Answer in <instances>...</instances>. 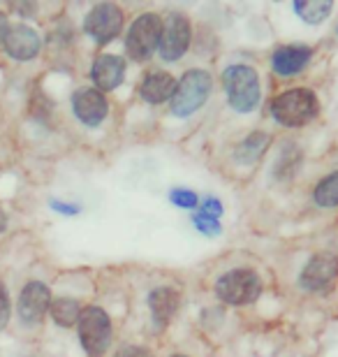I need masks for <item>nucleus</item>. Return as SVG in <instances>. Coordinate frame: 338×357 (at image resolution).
Instances as JSON below:
<instances>
[{
    "mask_svg": "<svg viewBox=\"0 0 338 357\" xmlns=\"http://www.w3.org/2000/svg\"><path fill=\"white\" fill-rule=\"evenodd\" d=\"M5 35H7V17L0 12V40H5Z\"/></svg>",
    "mask_w": 338,
    "mask_h": 357,
    "instance_id": "nucleus-27",
    "label": "nucleus"
},
{
    "mask_svg": "<svg viewBox=\"0 0 338 357\" xmlns=\"http://www.w3.org/2000/svg\"><path fill=\"white\" fill-rule=\"evenodd\" d=\"M192 220H195L197 230L202 232V234H208V237H218V234L222 232V225L218 223V218L204 216V213H195Z\"/></svg>",
    "mask_w": 338,
    "mask_h": 357,
    "instance_id": "nucleus-21",
    "label": "nucleus"
},
{
    "mask_svg": "<svg viewBox=\"0 0 338 357\" xmlns=\"http://www.w3.org/2000/svg\"><path fill=\"white\" fill-rule=\"evenodd\" d=\"M190 45V24L183 14H169L167 21L162 24L160 42H158V52H160L162 61L174 63L188 52Z\"/></svg>",
    "mask_w": 338,
    "mask_h": 357,
    "instance_id": "nucleus-8",
    "label": "nucleus"
},
{
    "mask_svg": "<svg viewBox=\"0 0 338 357\" xmlns=\"http://www.w3.org/2000/svg\"><path fill=\"white\" fill-rule=\"evenodd\" d=\"M208 93H211V77L204 70H190L183 75L178 86L171 96V114L178 119L190 116L199 107L206 102Z\"/></svg>",
    "mask_w": 338,
    "mask_h": 357,
    "instance_id": "nucleus-3",
    "label": "nucleus"
},
{
    "mask_svg": "<svg viewBox=\"0 0 338 357\" xmlns=\"http://www.w3.org/2000/svg\"><path fill=\"white\" fill-rule=\"evenodd\" d=\"M311 47H294V45H287V47H280L276 49L271 59V66L273 70L280 75V77H292V75H299L308 63H311Z\"/></svg>",
    "mask_w": 338,
    "mask_h": 357,
    "instance_id": "nucleus-14",
    "label": "nucleus"
},
{
    "mask_svg": "<svg viewBox=\"0 0 338 357\" xmlns=\"http://www.w3.org/2000/svg\"><path fill=\"white\" fill-rule=\"evenodd\" d=\"M222 84H225L229 105L236 112L248 114L260 102V77H257L253 68L248 66L227 68L225 75H222Z\"/></svg>",
    "mask_w": 338,
    "mask_h": 357,
    "instance_id": "nucleus-2",
    "label": "nucleus"
},
{
    "mask_svg": "<svg viewBox=\"0 0 338 357\" xmlns=\"http://www.w3.org/2000/svg\"><path fill=\"white\" fill-rule=\"evenodd\" d=\"M79 313H82V309H79V302L72 297H59L52 302V316L54 320L59 323L61 327H72L79 320Z\"/></svg>",
    "mask_w": 338,
    "mask_h": 357,
    "instance_id": "nucleus-19",
    "label": "nucleus"
},
{
    "mask_svg": "<svg viewBox=\"0 0 338 357\" xmlns=\"http://www.w3.org/2000/svg\"><path fill=\"white\" fill-rule=\"evenodd\" d=\"M91 77H93V82H95L100 93L118 89L125 77V61L114 54L100 56V59H95V63H93Z\"/></svg>",
    "mask_w": 338,
    "mask_h": 357,
    "instance_id": "nucleus-13",
    "label": "nucleus"
},
{
    "mask_svg": "<svg viewBox=\"0 0 338 357\" xmlns=\"http://www.w3.org/2000/svg\"><path fill=\"white\" fill-rule=\"evenodd\" d=\"M118 357H153L151 355L146 348H137V346H132V348H125L123 353H121Z\"/></svg>",
    "mask_w": 338,
    "mask_h": 357,
    "instance_id": "nucleus-26",
    "label": "nucleus"
},
{
    "mask_svg": "<svg viewBox=\"0 0 338 357\" xmlns=\"http://www.w3.org/2000/svg\"><path fill=\"white\" fill-rule=\"evenodd\" d=\"M202 213H204V216L218 218L220 213H222V204H220V199H215V197L204 199V204H202Z\"/></svg>",
    "mask_w": 338,
    "mask_h": 357,
    "instance_id": "nucleus-24",
    "label": "nucleus"
},
{
    "mask_svg": "<svg viewBox=\"0 0 338 357\" xmlns=\"http://www.w3.org/2000/svg\"><path fill=\"white\" fill-rule=\"evenodd\" d=\"M171 357H188V355H171Z\"/></svg>",
    "mask_w": 338,
    "mask_h": 357,
    "instance_id": "nucleus-29",
    "label": "nucleus"
},
{
    "mask_svg": "<svg viewBox=\"0 0 338 357\" xmlns=\"http://www.w3.org/2000/svg\"><path fill=\"white\" fill-rule=\"evenodd\" d=\"M267 146H269V135L253 132L236 146L234 158H236V162H241V165H253V162L262 158V153L267 151Z\"/></svg>",
    "mask_w": 338,
    "mask_h": 357,
    "instance_id": "nucleus-17",
    "label": "nucleus"
},
{
    "mask_svg": "<svg viewBox=\"0 0 338 357\" xmlns=\"http://www.w3.org/2000/svg\"><path fill=\"white\" fill-rule=\"evenodd\" d=\"M169 199L174 202L176 206H181V209H195L197 204V195L192 190H185V188H176L169 192Z\"/></svg>",
    "mask_w": 338,
    "mask_h": 357,
    "instance_id": "nucleus-22",
    "label": "nucleus"
},
{
    "mask_svg": "<svg viewBox=\"0 0 338 357\" xmlns=\"http://www.w3.org/2000/svg\"><path fill=\"white\" fill-rule=\"evenodd\" d=\"M160 31H162V24H160V17H158V14L148 12V14L137 17L135 24L130 26V33H128V40H125L128 56L137 63L148 61L155 52L158 42H160Z\"/></svg>",
    "mask_w": 338,
    "mask_h": 357,
    "instance_id": "nucleus-6",
    "label": "nucleus"
},
{
    "mask_svg": "<svg viewBox=\"0 0 338 357\" xmlns=\"http://www.w3.org/2000/svg\"><path fill=\"white\" fill-rule=\"evenodd\" d=\"M215 292L222 302L246 306L257 302V297L262 295V281L253 269H232L218 278Z\"/></svg>",
    "mask_w": 338,
    "mask_h": 357,
    "instance_id": "nucleus-4",
    "label": "nucleus"
},
{
    "mask_svg": "<svg viewBox=\"0 0 338 357\" xmlns=\"http://www.w3.org/2000/svg\"><path fill=\"white\" fill-rule=\"evenodd\" d=\"M174 91H176L174 77H171L169 73H160V70H158V73H151L139 89L141 98L151 105H160V102H164V100H171Z\"/></svg>",
    "mask_w": 338,
    "mask_h": 357,
    "instance_id": "nucleus-15",
    "label": "nucleus"
},
{
    "mask_svg": "<svg viewBox=\"0 0 338 357\" xmlns=\"http://www.w3.org/2000/svg\"><path fill=\"white\" fill-rule=\"evenodd\" d=\"M338 281V258L334 253H318L308 260L299 283L311 292H329Z\"/></svg>",
    "mask_w": 338,
    "mask_h": 357,
    "instance_id": "nucleus-9",
    "label": "nucleus"
},
{
    "mask_svg": "<svg viewBox=\"0 0 338 357\" xmlns=\"http://www.w3.org/2000/svg\"><path fill=\"white\" fill-rule=\"evenodd\" d=\"M5 227H7V216L3 213V209H0V232H3Z\"/></svg>",
    "mask_w": 338,
    "mask_h": 357,
    "instance_id": "nucleus-28",
    "label": "nucleus"
},
{
    "mask_svg": "<svg viewBox=\"0 0 338 357\" xmlns=\"http://www.w3.org/2000/svg\"><path fill=\"white\" fill-rule=\"evenodd\" d=\"M332 10H334L332 0H297L294 3V12L311 26L322 24L332 14Z\"/></svg>",
    "mask_w": 338,
    "mask_h": 357,
    "instance_id": "nucleus-18",
    "label": "nucleus"
},
{
    "mask_svg": "<svg viewBox=\"0 0 338 357\" xmlns=\"http://www.w3.org/2000/svg\"><path fill=\"white\" fill-rule=\"evenodd\" d=\"M7 320H10V295H7L5 285L0 283V330L7 325Z\"/></svg>",
    "mask_w": 338,
    "mask_h": 357,
    "instance_id": "nucleus-23",
    "label": "nucleus"
},
{
    "mask_svg": "<svg viewBox=\"0 0 338 357\" xmlns=\"http://www.w3.org/2000/svg\"><path fill=\"white\" fill-rule=\"evenodd\" d=\"M178 302H181V295L174 288H158L151 292L148 304H151V313H153V320H158L160 325H167L171 316L178 309Z\"/></svg>",
    "mask_w": 338,
    "mask_h": 357,
    "instance_id": "nucleus-16",
    "label": "nucleus"
},
{
    "mask_svg": "<svg viewBox=\"0 0 338 357\" xmlns=\"http://www.w3.org/2000/svg\"><path fill=\"white\" fill-rule=\"evenodd\" d=\"M123 28V14L114 3H100L86 14L84 31L91 35L98 45H107L112 42Z\"/></svg>",
    "mask_w": 338,
    "mask_h": 357,
    "instance_id": "nucleus-7",
    "label": "nucleus"
},
{
    "mask_svg": "<svg viewBox=\"0 0 338 357\" xmlns=\"http://www.w3.org/2000/svg\"><path fill=\"white\" fill-rule=\"evenodd\" d=\"M72 107H75L77 119L91 128L100 126L107 119V114H109L107 98L98 89H79L72 96Z\"/></svg>",
    "mask_w": 338,
    "mask_h": 357,
    "instance_id": "nucleus-11",
    "label": "nucleus"
},
{
    "mask_svg": "<svg viewBox=\"0 0 338 357\" xmlns=\"http://www.w3.org/2000/svg\"><path fill=\"white\" fill-rule=\"evenodd\" d=\"M52 209H56L59 213H68V216H75V213H79L77 204H63V202H59V199H52Z\"/></svg>",
    "mask_w": 338,
    "mask_h": 357,
    "instance_id": "nucleus-25",
    "label": "nucleus"
},
{
    "mask_svg": "<svg viewBox=\"0 0 338 357\" xmlns=\"http://www.w3.org/2000/svg\"><path fill=\"white\" fill-rule=\"evenodd\" d=\"M320 105L318 96L308 89H292L280 93L278 98H273L271 102V114L280 126L287 128H299L306 126L308 121L318 116Z\"/></svg>",
    "mask_w": 338,
    "mask_h": 357,
    "instance_id": "nucleus-1",
    "label": "nucleus"
},
{
    "mask_svg": "<svg viewBox=\"0 0 338 357\" xmlns=\"http://www.w3.org/2000/svg\"><path fill=\"white\" fill-rule=\"evenodd\" d=\"M79 339H82L84 351L91 357H100L107 353L112 344V320L100 309V306H89L79 313Z\"/></svg>",
    "mask_w": 338,
    "mask_h": 357,
    "instance_id": "nucleus-5",
    "label": "nucleus"
},
{
    "mask_svg": "<svg viewBox=\"0 0 338 357\" xmlns=\"http://www.w3.org/2000/svg\"><path fill=\"white\" fill-rule=\"evenodd\" d=\"M49 309H52V290H49L47 285L40 283V281L26 283V288L21 290V297H19V316H21V320L28 323V325L40 323Z\"/></svg>",
    "mask_w": 338,
    "mask_h": 357,
    "instance_id": "nucleus-10",
    "label": "nucleus"
},
{
    "mask_svg": "<svg viewBox=\"0 0 338 357\" xmlns=\"http://www.w3.org/2000/svg\"><path fill=\"white\" fill-rule=\"evenodd\" d=\"M3 42H5V52L14 61H31L40 54L42 47L40 35L31 26H14L12 31H7Z\"/></svg>",
    "mask_w": 338,
    "mask_h": 357,
    "instance_id": "nucleus-12",
    "label": "nucleus"
},
{
    "mask_svg": "<svg viewBox=\"0 0 338 357\" xmlns=\"http://www.w3.org/2000/svg\"><path fill=\"white\" fill-rule=\"evenodd\" d=\"M315 202L325 206V209L338 206V172H332L315 185Z\"/></svg>",
    "mask_w": 338,
    "mask_h": 357,
    "instance_id": "nucleus-20",
    "label": "nucleus"
}]
</instances>
